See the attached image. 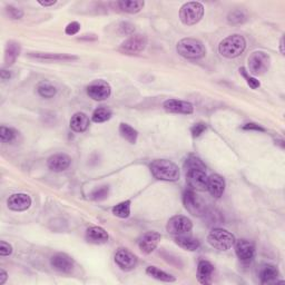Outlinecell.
I'll list each match as a JSON object with an SVG mask.
<instances>
[{"mask_svg":"<svg viewBox=\"0 0 285 285\" xmlns=\"http://www.w3.org/2000/svg\"><path fill=\"white\" fill-rule=\"evenodd\" d=\"M146 273L147 275H149V277H152L153 279L158 280V281H162V282L170 283V282L176 281V279L173 277V275L164 272V271L160 270L158 268H156V266H148V268L146 269Z\"/></svg>","mask_w":285,"mask_h":285,"instance_id":"4316f807","label":"cell"},{"mask_svg":"<svg viewBox=\"0 0 285 285\" xmlns=\"http://www.w3.org/2000/svg\"><path fill=\"white\" fill-rule=\"evenodd\" d=\"M185 171H186V180L188 183L193 190H206L208 177L206 175V166L204 163L196 156H190L185 161Z\"/></svg>","mask_w":285,"mask_h":285,"instance_id":"6da1fadb","label":"cell"},{"mask_svg":"<svg viewBox=\"0 0 285 285\" xmlns=\"http://www.w3.org/2000/svg\"><path fill=\"white\" fill-rule=\"evenodd\" d=\"M175 242L177 245L182 247V249H184L186 251H190V252L198 250V247L200 246V243L197 238L191 237L188 234L177 235L175 237Z\"/></svg>","mask_w":285,"mask_h":285,"instance_id":"cb8c5ba5","label":"cell"},{"mask_svg":"<svg viewBox=\"0 0 285 285\" xmlns=\"http://www.w3.org/2000/svg\"><path fill=\"white\" fill-rule=\"evenodd\" d=\"M20 54V46L15 41H9L6 47V54H4V62L6 65L10 66L16 62L18 56Z\"/></svg>","mask_w":285,"mask_h":285,"instance_id":"484cf974","label":"cell"},{"mask_svg":"<svg viewBox=\"0 0 285 285\" xmlns=\"http://www.w3.org/2000/svg\"><path fill=\"white\" fill-rule=\"evenodd\" d=\"M115 262L119 266L120 270L123 271H132L135 266L137 265V258L134 255L132 252L120 249L115 254Z\"/></svg>","mask_w":285,"mask_h":285,"instance_id":"7c38bea8","label":"cell"},{"mask_svg":"<svg viewBox=\"0 0 285 285\" xmlns=\"http://www.w3.org/2000/svg\"><path fill=\"white\" fill-rule=\"evenodd\" d=\"M119 134L121 137L125 138L126 141L129 142L130 144L136 143L137 137H138L137 130L133 128L130 125L125 124V123H121L119 125Z\"/></svg>","mask_w":285,"mask_h":285,"instance_id":"f1b7e54d","label":"cell"},{"mask_svg":"<svg viewBox=\"0 0 285 285\" xmlns=\"http://www.w3.org/2000/svg\"><path fill=\"white\" fill-rule=\"evenodd\" d=\"M7 279H8L7 272L3 269H1V270H0V285H2V284L6 283Z\"/></svg>","mask_w":285,"mask_h":285,"instance_id":"7bdbcfd3","label":"cell"},{"mask_svg":"<svg viewBox=\"0 0 285 285\" xmlns=\"http://www.w3.org/2000/svg\"><path fill=\"white\" fill-rule=\"evenodd\" d=\"M38 3L44 7H49V6H54V4L57 3V1H56V0H51V1H38Z\"/></svg>","mask_w":285,"mask_h":285,"instance_id":"ee69618b","label":"cell"},{"mask_svg":"<svg viewBox=\"0 0 285 285\" xmlns=\"http://www.w3.org/2000/svg\"><path fill=\"white\" fill-rule=\"evenodd\" d=\"M11 77V73L10 72H7V71H1V78L2 81H7Z\"/></svg>","mask_w":285,"mask_h":285,"instance_id":"f6af8a7d","label":"cell"},{"mask_svg":"<svg viewBox=\"0 0 285 285\" xmlns=\"http://www.w3.org/2000/svg\"><path fill=\"white\" fill-rule=\"evenodd\" d=\"M147 46V37L142 34H135L126 39L123 44L120 45L118 50L120 53L126 55L139 54L146 48Z\"/></svg>","mask_w":285,"mask_h":285,"instance_id":"9c48e42d","label":"cell"},{"mask_svg":"<svg viewBox=\"0 0 285 285\" xmlns=\"http://www.w3.org/2000/svg\"><path fill=\"white\" fill-rule=\"evenodd\" d=\"M214 266L208 261H200L197 266V280L202 284H209L212 282V274Z\"/></svg>","mask_w":285,"mask_h":285,"instance_id":"7402d4cb","label":"cell"},{"mask_svg":"<svg viewBox=\"0 0 285 285\" xmlns=\"http://www.w3.org/2000/svg\"><path fill=\"white\" fill-rule=\"evenodd\" d=\"M204 16V6L200 2H186L181 7L180 19L186 26H193Z\"/></svg>","mask_w":285,"mask_h":285,"instance_id":"5b68a950","label":"cell"},{"mask_svg":"<svg viewBox=\"0 0 285 285\" xmlns=\"http://www.w3.org/2000/svg\"><path fill=\"white\" fill-rule=\"evenodd\" d=\"M235 253L242 262H250L255 256V245L247 240L235 241Z\"/></svg>","mask_w":285,"mask_h":285,"instance_id":"e0dca14e","label":"cell"},{"mask_svg":"<svg viewBox=\"0 0 285 285\" xmlns=\"http://www.w3.org/2000/svg\"><path fill=\"white\" fill-rule=\"evenodd\" d=\"M191 228H193V223L184 215H175V216L170 218L166 225L167 232L175 236L188 234L191 231Z\"/></svg>","mask_w":285,"mask_h":285,"instance_id":"ba28073f","label":"cell"},{"mask_svg":"<svg viewBox=\"0 0 285 285\" xmlns=\"http://www.w3.org/2000/svg\"><path fill=\"white\" fill-rule=\"evenodd\" d=\"M240 73L242 74V76L246 79L247 85H249L252 88V90H256V88L260 87V85H261L260 82L256 78L250 76V74L246 72V69L244 67L240 68Z\"/></svg>","mask_w":285,"mask_h":285,"instance_id":"d590c367","label":"cell"},{"mask_svg":"<svg viewBox=\"0 0 285 285\" xmlns=\"http://www.w3.org/2000/svg\"><path fill=\"white\" fill-rule=\"evenodd\" d=\"M206 124L204 123H197L195 124L193 127L190 128V133H191V136L193 137H198L202 135L205 130H206Z\"/></svg>","mask_w":285,"mask_h":285,"instance_id":"74e56055","label":"cell"},{"mask_svg":"<svg viewBox=\"0 0 285 285\" xmlns=\"http://www.w3.org/2000/svg\"><path fill=\"white\" fill-rule=\"evenodd\" d=\"M242 128H243V129H245V130H256V132H265V128L261 127L260 125L254 124V123L245 124L244 126H243Z\"/></svg>","mask_w":285,"mask_h":285,"instance_id":"b9f144b4","label":"cell"},{"mask_svg":"<svg viewBox=\"0 0 285 285\" xmlns=\"http://www.w3.org/2000/svg\"><path fill=\"white\" fill-rule=\"evenodd\" d=\"M183 203L185 208L194 215V216H202L206 212V206L203 202L202 198H199L197 195L195 194L194 190H185L183 195Z\"/></svg>","mask_w":285,"mask_h":285,"instance_id":"30bf717a","label":"cell"},{"mask_svg":"<svg viewBox=\"0 0 285 285\" xmlns=\"http://www.w3.org/2000/svg\"><path fill=\"white\" fill-rule=\"evenodd\" d=\"M8 208L15 212H24L31 206V198L29 195L24 193H17L9 196L7 200Z\"/></svg>","mask_w":285,"mask_h":285,"instance_id":"5bb4252c","label":"cell"},{"mask_svg":"<svg viewBox=\"0 0 285 285\" xmlns=\"http://www.w3.org/2000/svg\"><path fill=\"white\" fill-rule=\"evenodd\" d=\"M86 241L96 245L105 244L108 241V234L100 226H92L86 232Z\"/></svg>","mask_w":285,"mask_h":285,"instance_id":"d6986e66","label":"cell"},{"mask_svg":"<svg viewBox=\"0 0 285 285\" xmlns=\"http://www.w3.org/2000/svg\"><path fill=\"white\" fill-rule=\"evenodd\" d=\"M207 190L209 191L213 197L219 198L225 190V181L223 177L218 174H214L211 177H208L207 183Z\"/></svg>","mask_w":285,"mask_h":285,"instance_id":"ffe728a7","label":"cell"},{"mask_svg":"<svg viewBox=\"0 0 285 285\" xmlns=\"http://www.w3.org/2000/svg\"><path fill=\"white\" fill-rule=\"evenodd\" d=\"M90 127V118L84 113H76L71 119V128L76 133H83Z\"/></svg>","mask_w":285,"mask_h":285,"instance_id":"603a6c76","label":"cell"},{"mask_svg":"<svg viewBox=\"0 0 285 285\" xmlns=\"http://www.w3.org/2000/svg\"><path fill=\"white\" fill-rule=\"evenodd\" d=\"M130 205H132V202L130 200H124L119 204L116 205V206L113 207V214L115 216H117L119 218H127L130 215Z\"/></svg>","mask_w":285,"mask_h":285,"instance_id":"f546056e","label":"cell"},{"mask_svg":"<svg viewBox=\"0 0 285 285\" xmlns=\"http://www.w3.org/2000/svg\"><path fill=\"white\" fill-rule=\"evenodd\" d=\"M17 136H18L17 130H15L13 128L6 127V126H1V128H0V139H1V142L4 144L16 141Z\"/></svg>","mask_w":285,"mask_h":285,"instance_id":"d6a6232c","label":"cell"},{"mask_svg":"<svg viewBox=\"0 0 285 285\" xmlns=\"http://www.w3.org/2000/svg\"><path fill=\"white\" fill-rule=\"evenodd\" d=\"M6 11L11 19H20V18H22V16H24V11H22L21 9L12 7V6L7 7Z\"/></svg>","mask_w":285,"mask_h":285,"instance_id":"8d00e7d4","label":"cell"},{"mask_svg":"<svg viewBox=\"0 0 285 285\" xmlns=\"http://www.w3.org/2000/svg\"><path fill=\"white\" fill-rule=\"evenodd\" d=\"M246 48V40L241 35H231L224 38L218 46L219 54L225 58H236Z\"/></svg>","mask_w":285,"mask_h":285,"instance_id":"3957f363","label":"cell"},{"mask_svg":"<svg viewBox=\"0 0 285 285\" xmlns=\"http://www.w3.org/2000/svg\"><path fill=\"white\" fill-rule=\"evenodd\" d=\"M283 43H284V39L282 38V39H281V44H280V48H281V53H282V54H284V49H283L284 44H283Z\"/></svg>","mask_w":285,"mask_h":285,"instance_id":"bcb514c9","label":"cell"},{"mask_svg":"<svg viewBox=\"0 0 285 285\" xmlns=\"http://www.w3.org/2000/svg\"><path fill=\"white\" fill-rule=\"evenodd\" d=\"M117 6L124 12L137 13L144 8L145 2L141 0H121L117 2Z\"/></svg>","mask_w":285,"mask_h":285,"instance_id":"d4e9b609","label":"cell"},{"mask_svg":"<svg viewBox=\"0 0 285 285\" xmlns=\"http://www.w3.org/2000/svg\"><path fill=\"white\" fill-rule=\"evenodd\" d=\"M37 91H38V94L44 98L54 97L56 95V93H57L56 87L49 83H41L38 88H37Z\"/></svg>","mask_w":285,"mask_h":285,"instance_id":"836d02e7","label":"cell"},{"mask_svg":"<svg viewBox=\"0 0 285 285\" xmlns=\"http://www.w3.org/2000/svg\"><path fill=\"white\" fill-rule=\"evenodd\" d=\"M209 245L218 251H227L234 245L235 236L223 228H214L207 236Z\"/></svg>","mask_w":285,"mask_h":285,"instance_id":"8992f818","label":"cell"},{"mask_svg":"<svg viewBox=\"0 0 285 285\" xmlns=\"http://www.w3.org/2000/svg\"><path fill=\"white\" fill-rule=\"evenodd\" d=\"M31 57L44 59V60H57V62H69V60L77 59L76 56H71L66 54H44V53H36L32 54Z\"/></svg>","mask_w":285,"mask_h":285,"instance_id":"83f0119b","label":"cell"},{"mask_svg":"<svg viewBox=\"0 0 285 285\" xmlns=\"http://www.w3.org/2000/svg\"><path fill=\"white\" fill-rule=\"evenodd\" d=\"M163 107L168 113L174 114H184L190 115L193 114L194 106L190 101L179 100V99H168L163 102Z\"/></svg>","mask_w":285,"mask_h":285,"instance_id":"4fadbf2b","label":"cell"},{"mask_svg":"<svg viewBox=\"0 0 285 285\" xmlns=\"http://www.w3.org/2000/svg\"><path fill=\"white\" fill-rule=\"evenodd\" d=\"M50 264L53 269L60 273H72L74 270V261L71 256L65 253L55 254L50 260Z\"/></svg>","mask_w":285,"mask_h":285,"instance_id":"9a60e30c","label":"cell"},{"mask_svg":"<svg viewBox=\"0 0 285 285\" xmlns=\"http://www.w3.org/2000/svg\"><path fill=\"white\" fill-rule=\"evenodd\" d=\"M162 240V235L160 233L157 232H146L145 234L142 236L141 240H139V249L145 254H149L152 253L153 251H155V249L158 245V243Z\"/></svg>","mask_w":285,"mask_h":285,"instance_id":"2e32d148","label":"cell"},{"mask_svg":"<svg viewBox=\"0 0 285 285\" xmlns=\"http://www.w3.org/2000/svg\"><path fill=\"white\" fill-rule=\"evenodd\" d=\"M151 172L155 179L165 182H175L181 176L179 166L167 160L154 161L151 164Z\"/></svg>","mask_w":285,"mask_h":285,"instance_id":"7a4b0ae2","label":"cell"},{"mask_svg":"<svg viewBox=\"0 0 285 285\" xmlns=\"http://www.w3.org/2000/svg\"><path fill=\"white\" fill-rule=\"evenodd\" d=\"M177 53L188 59H200L206 55V48L202 41L195 38H184L177 44Z\"/></svg>","mask_w":285,"mask_h":285,"instance_id":"277c9868","label":"cell"},{"mask_svg":"<svg viewBox=\"0 0 285 285\" xmlns=\"http://www.w3.org/2000/svg\"><path fill=\"white\" fill-rule=\"evenodd\" d=\"M12 253V246L9 243L1 241L0 242V255L8 256Z\"/></svg>","mask_w":285,"mask_h":285,"instance_id":"ab89813d","label":"cell"},{"mask_svg":"<svg viewBox=\"0 0 285 285\" xmlns=\"http://www.w3.org/2000/svg\"><path fill=\"white\" fill-rule=\"evenodd\" d=\"M111 94V88L108 83L104 81H96L87 87V95L94 100H105Z\"/></svg>","mask_w":285,"mask_h":285,"instance_id":"8fae6325","label":"cell"},{"mask_svg":"<svg viewBox=\"0 0 285 285\" xmlns=\"http://www.w3.org/2000/svg\"><path fill=\"white\" fill-rule=\"evenodd\" d=\"M111 115V110L108 108H105V107H100V108L95 109L94 113L92 115V120L94 123H105L108 119H110Z\"/></svg>","mask_w":285,"mask_h":285,"instance_id":"4dcf8cb0","label":"cell"},{"mask_svg":"<svg viewBox=\"0 0 285 285\" xmlns=\"http://www.w3.org/2000/svg\"><path fill=\"white\" fill-rule=\"evenodd\" d=\"M71 163L72 158L66 154H55L48 158L47 165L53 172H63L71 166Z\"/></svg>","mask_w":285,"mask_h":285,"instance_id":"ac0fdd59","label":"cell"},{"mask_svg":"<svg viewBox=\"0 0 285 285\" xmlns=\"http://www.w3.org/2000/svg\"><path fill=\"white\" fill-rule=\"evenodd\" d=\"M247 19L246 13L242 10V9H235V10L231 11L227 16V21L231 25H241L245 22Z\"/></svg>","mask_w":285,"mask_h":285,"instance_id":"1f68e13d","label":"cell"},{"mask_svg":"<svg viewBox=\"0 0 285 285\" xmlns=\"http://www.w3.org/2000/svg\"><path fill=\"white\" fill-rule=\"evenodd\" d=\"M120 30L123 34L125 35H132L133 32L135 31V28L132 24H129V22H123V24L120 25Z\"/></svg>","mask_w":285,"mask_h":285,"instance_id":"60d3db41","label":"cell"},{"mask_svg":"<svg viewBox=\"0 0 285 285\" xmlns=\"http://www.w3.org/2000/svg\"><path fill=\"white\" fill-rule=\"evenodd\" d=\"M280 272L278 268L272 264L262 265L259 270V278L262 284H270L277 282Z\"/></svg>","mask_w":285,"mask_h":285,"instance_id":"44dd1931","label":"cell"},{"mask_svg":"<svg viewBox=\"0 0 285 285\" xmlns=\"http://www.w3.org/2000/svg\"><path fill=\"white\" fill-rule=\"evenodd\" d=\"M247 63H249L250 73L255 76H261L270 69L271 57L264 51H254L250 55Z\"/></svg>","mask_w":285,"mask_h":285,"instance_id":"52a82bcc","label":"cell"},{"mask_svg":"<svg viewBox=\"0 0 285 285\" xmlns=\"http://www.w3.org/2000/svg\"><path fill=\"white\" fill-rule=\"evenodd\" d=\"M108 194H109L108 186H100V188L93 190L91 196H92V198L95 200H102L108 197Z\"/></svg>","mask_w":285,"mask_h":285,"instance_id":"e575fe53","label":"cell"},{"mask_svg":"<svg viewBox=\"0 0 285 285\" xmlns=\"http://www.w3.org/2000/svg\"><path fill=\"white\" fill-rule=\"evenodd\" d=\"M79 30H81V24H79V22H77V21H73V22H71V24H68L66 26L65 32H66L67 35L73 36V35L78 34Z\"/></svg>","mask_w":285,"mask_h":285,"instance_id":"f35d334b","label":"cell"}]
</instances>
